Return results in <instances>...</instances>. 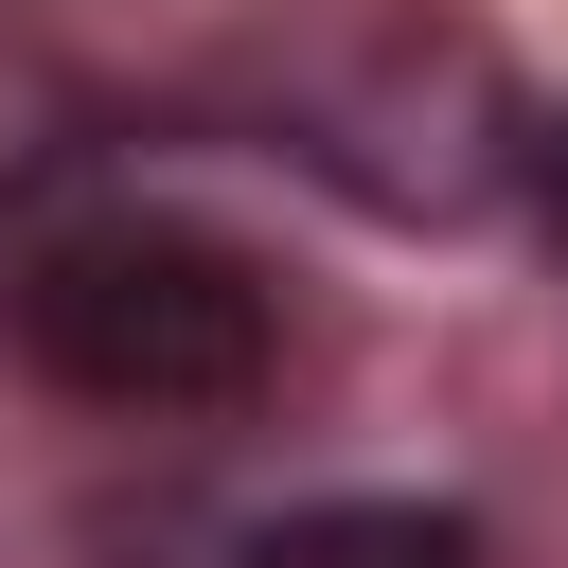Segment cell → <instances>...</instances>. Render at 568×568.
<instances>
[{"instance_id":"6da1fadb","label":"cell","mask_w":568,"mask_h":568,"mask_svg":"<svg viewBox=\"0 0 568 568\" xmlns=\"http://www.w3.org/2000/svg\"><path fill=\"white\" fill-rule=\"evenodd\" d=\"M0 320L89 408H231L266 373V337H284L266 266L213 248V231H178V213H71V231H36L0 266Z\"/></svg>"},{"instance_id":"7a4b0ae2","label":"cell","mask_w":568,"mask_h":568,"mask_svg":"<svg viewBox=\"0 0 568 568\" xmlns=\"http://www.w3.org/2000/svg\"><path fill=\"white\" fill-rule=\"evenodd\" d=\"M231 568H497L462 515H426V497H320V515H284V532H248Z\"/></svg>"},{"instance_id":"3957f363","label":"cell","mask_w":568,"mask_h":568,"mask_svg":"<svg viewBox=\"0 0 568 568\" xmlns=\"http://www.w3.org/2000/svg\"><path fill=\"white\" fill-rule=\"evenodd\" d=\"M532 213H550V248H568V124L532 142Z\"/></svg>"}]
</instances>
